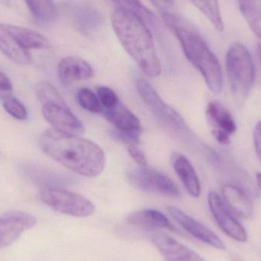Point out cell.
Returning <instances> with one entry per match:
<instances>
[{"label":"cell","instance_id":"cell-1","mask_svg":"<svg viewBox=\"0 0 261 261\" xmlns=\"http://www.w3.org/2000/svg\"><path fill=\"white\" fill-rule=\"evenodd\" d=\"M39 143L45 154L76 174L96 177L105 168L103 150L93 141L82 136L52 128L41 134Z\"/></svg>","mask_w":261,"mask_h":261},{"label":"cell","instance_id":"cell-2","mask_svg":"<svg viewBox=\"0 0 261 261\" xmlns=\"http://www.w3.org/2000/svg\"><path fill=\"white\" fill-rule=\"evenodd\" d=\"M112 26L118 39L143 72L150 78L161 73L150 29L133 11L116 6L112 14Z\"/></svg>","mask_w":261,"mask_h":261},{"label":"cell","instance_id":"cell-3","mask_svg":"<svg viewBox=\"0 0 261 261\" xmlns=\"http://www.w3.org/2000/svg\"><path fill=\"white\" fill-rule=\"evenodd\" d=\"M163 19L180 42L187 59L200 72L213 93H219L223 85L220 64L205 40L182 17L173 12H162Z\"/></svg>","mask_w":261,"mask_h":261},{"label":"cell","instance_id":"cell-4","mask_svg":"<svg viewBox=\"0 0 261 261\" xmlns=\"http://www.w3.org/2000/svg\"><path fill=\"white\" fill-rule=\"evenodd\" d=\"M35 93L42 104L44 119L53 129L72 135L82 134V122L71 111L56 87L47 81H41L35 86Z\"/></svg>","mask_w":261,"mask_h":261},{"label":"cell","instance_id":"cell-5","mask_svg":"<svg viewBox=\"0 0 261 261\" xmlns=\"http://www.w3.org/2000/svg\"><path fill=\"white\" fill-rule=\"evenodd\" d=\"M226 72L231 89L239 98L248 96L255 80V67L248 49L234 43L226 55Z\"/></svg>","mask_w":261,"mask_h":261},{"label":"cell","instance_id":"cell-6","mask_svg":"<svg viewBox=\"0 0 261 261\" xmlns=\"http://www.w3.org/2000/svg\"><path fill=\"white\" fill-rule=\"evenodd\" d=\"M40 199L55 211L73 217H88L96 210L94 204L82 195L59 186L43 187Z\"/></svg>","mask_w":261,"mask_h":261},{"label":"cell","instance_id":"cell-7","mask_svg":"<svg viewBox=\"0 0 261 261\" xmlns=\"http://www.w3.org/2000/svg\"><path fill=\"white\" fill-rule=\"evenodd\" d=\"M127 177L132 186L144 193L172 198L180 197L177 185L168 176L154 169L141 167L128 172Z\"/></svg>","mask_w":261,"mask_h":261},{"label":"cell","instance_id":"cell-8","mask_svg":"<svg viewBox=\"0 0 261 261\" xmlns=\"http://www.w3.org/2000/svg\"><path fill=\"white\" fill-rule=\"evenodd\" d=\"M136 87L141 99L161 121L176 130L186 128L184 118L160 97L146 80L138 79Z\"/></svg>","mask_w":261,"mask_h":261},{"label":"cell","instance_id":"cell-9","mask_svg":"<svg viewBox=\"0 0 261 261\" xmlns=\"http://www.w3.org/2000/svg\"><path fill=\"white\" fill-rule=\"evenodd\" d=\"M208 204L212 215L219 228L228 237L239 242L248 240V234L219 194L211 192L208 195Z\"/></svg>","mask_w":261,"mask_h":261},{"label":"cell","instance_id":"cell-10","mask_svg":"<svg viewBox=\"0 0 261 261\" xmlns=\"http://www.w3.org/2000/svg\"><path fill=\"white\" fill-rule=\"evenodd\" d=\"M207 122L215 139L222 145H228L237 130L236 121L229 110L218 101H211L205 110Z\"/></svg>","mask_w":261,"mask_h":261},{"label":"cell","instance_id":"cell-11","mask_svg":"<svg viewBox=\"0 0 261 261\" xmlns=\"http://www.w3.org/2000/svg\"><path fill=\"white\" fill-rule=\"evenodd\" d=\"M103 113L106 119L118 130V137L128 144H136L141 133V122L129 109L119 102L116 107L104 110Z\"/></svg>","mask_w":261,"mask_h":261},{"label":"cell","instance_id":"cell-12","mask_svg":"<svg viewBox=\"0 0 261 261\" xmlns=\"http://www.w3.org/2000/svg\"><path fill=\"white\" fill-rule=\"evenodd\" d=\"M37 223L35 216L23 211H11L0 217V249L15 242L24 231Z\"/></svg>","mask_w":261,"mask_h":261},{"label":"cell","instance_id":"cell-13","mask_svg":"<svg viewBox=\"0 0 261 261\" xmlns=\"http://www.w3.org/2000/svg\"><path fill=\"white\" fill-rule=\"evenodd\" d=\"M149 238L165 261H205L196 251L164 233L153 231Z\"/></svg>","mask_w":261,"mask_h":261},{"label":"cell","instance_id":"cell-14","mask_svg":"<svg viewBox=\"0 0 261 261\" xmlns=\"http://www.w3.org/2000/svg\"><path fill=\"white\" fill-rule=\"evenodd\" d=\"M169 214L189 234L206 245L219 250H225L223 241L213 231L174 206L167 207Z\"/></svg>","mask_w":261,"mask_h":261},{"label":"cell","instance_id":"cell-15","mask_svg":"<svg viewBox=\"0 0 261 261\" xmlns=\"http://www.w3.org/2000/svg\"><path fill=\"white\" fill-rule=\"evenodd\" d=\"M60 81L64 84L90 79L94 75L93 67L83 58L69 56L60 61L58 67Z\"/></svg>","mask_w":261,"mask_h":261},{"label":"cell","instance_id":"cell-16","mask_svg":"<svg viewBox=\"0 0 261 261\" xmlns=\"http://www.w3.org/2000/svg\"><path fill=\"white\" fill-rule=\"evenodd\" d=\"M130 225L144 230L167 229L177 231L170 219L161 211L154 209H143L135 211L127 217Z\"/></svg>","mask_w":261,"mask_h":261},{"label":"cell","instance_id":"cell-17","mask_svg":"<svg viewBox=\"0 0 261 261\" xmlns=\"http://www.w3.org/2000/svg\"><path fill=\"white\" fill-rule=\"evenodd\" d=\"M224 202L230 210L242 219H248L254 214V206L250 196L234 185H225L222 188Z\"/></svg>","mask_w":261,"mask_h":261},{"label":"cell","instance_id":"cell-18","mask_svg":"<svg viewBox=\"0 0 261 261\" xmlns=\"http://www.w3.org/2000/svg\"><path fill=\"white\" fill-rule=\"evenodd\" d=\"M172 164L187 192L193 197L199 198L201 194L200 181L190 160L184 155L176 153L172 157Z\"/></svg>","mask_w":261,"mask_h":261},{"label":"cell","instance_id":"cell-19","mask_svg":"<svg viewBox=\"0 0 261 261\" xmlns=\"http://www.w3.org/2000/svg\"><path fill=\"white\" fill-rule=\"evenodd\" d=\"M0 51L16 64L26 65L32 62L30 52L23 49L11 35L6 24H0Z\"/></svg>","mask_w":261,"mask_h":261},{"label":"cell","instance_id":"cell-20","mask_svg":"<svg viewBox=\"0 0 261 261\" xmlns=\"http://www.w3.org/2000/svg\"><path fill=\"white\" fill-rule=\"evenodd\" d=\"M6 26L18 44L26 50L50 49L51 47L48 39L32 29L14 25L6 24Z\"/></svg>","mask_w":261,"mask_h":261},{"label":"cell","instance_id":"cell-21","mask_svg":"<svg viewBox=\"0 0 261 261\" xmlns=\"http://www.w3.org/2000/svg\"><path fill=\"white\" fill-rule=\"evenodd\" d=\"M28 9L35 20L42 23H53L58 19V11L56 5L48 0L26 1Z\"/></svg>","mask_w":261,"mask_h":261},{"label":"cell","instance_id":"cell-22","mask_svg":"<svg viewBox=\"0 0 261 261\" xmlns=\"http://www.w3.org/2000/svg\"><path fill=\"white\" fill-rule=\"evenodd\" d=\"M239 9L254 35L261 36V1L239 2Z\"/></svg>","mask_w":261,"mask_h":261},{"label":"cell","instance_id":"cell-23","mask_svg":"<svg viewBox=\"0 0 261 261\" xmlns=\"http://www.w3.org/2000/svg\"><path fill=\"white\" fill-rule=\"evenodd\" d=\"M194 4L211 21L215 29L219 32H223L224 22L221 15L219 3L216 1H193Z\"/></svg>","mask_w":261,"mask_h":261},{"label":"cell","instance_id":"cell-24","mask_svg":"<svg viewBox=\"0 0 261 261\" xmlns=\"http://www.w3.org/2000/svg\"><path fill=\"white\" fill-rule=\"evenodd\" d=\"M77 100L80 105L84 110L91 113H99L102 112L103 107L97 95L87 87H83L78 91Z\"/></svg>","mask_w":261,"mask_h":261},{"label":"cell","instance_id":"cell-25","mask_svg":"<svg viewBox=\"0 0 261 261\" xmlns=\"http://www.w3.org/2000/svg\"><path fill=\"white\" fill-rule=\"evenodd\" d=\"M3 107L6 111L12 117L24 121L27 118L28 113L25 107L16 98H10L3 101Z\"/></svg>","mask_w":261,"mask_h":261},{"label":"cell","instance_id":"cell-26","mask_svg":"<svg viewBox=\"0 0 261 261\" xmlns=\"http://www.w3.org/2000/svg\"><path fill=\"white\" fill-rule=\"evenodd\" d=\"M97 97L104 110L113 108L120 102L116 92L108 87H99L97 89Z\"/></svg>","mask_w":261,"mask_h":261},{"label":"cell","instance_id":"cell-27","mask_svg":"<svg viewBox=\"0 0 261 261\" xmlns=\"http://www.w3.org/2000/svg\"><path fill=\"white\" fill-rule=\"evenodd\" d=\"M128 152L130 157L136 162L140 167H148L145 155L144 154L141 149L138 148L135 144H130L128 146Z\"/></svg>","mask_w":261,"mask_h":261},{"label":"cell","instance_id":"cell-28","mask_svg":"<svg viewBox=\"0 0 261 261\" xmlns=\"http://www.w3.org/2000/svg\"><path fill=\"white\" fill-rule=\"evenodd\" d=\"M12 92V82L3 72H0V99L5 101L10 98Z\"/></svg>","mask_w":261,"mask_h":261},{"label":"cell","instance_id":"cell-29","mask_svg":"<svg viewBox=\"0 0 261 261\" xmlns=\"http://www.w3.org/2000/svg\"><path fill=\"white\" fill-rule=\"evenodd\" d=\"M253 138H254L256 154H257V158L261 162V121L257 123V125L254 127Z\"/></svg>","mask_w":261,"mask_h":261},{"label":"cell","instance_id":"cell-30","mask_svg":"<svg viewBox=\"0 0 261 261\" xmlns=\"http://www.w3.org/2000/svg\"><path fill=\"white\" fill-rule=\"evenodd\" d=\"M257 52H258V56L261 62V36L258 38V44H257Z\"/></svg>","mask_w":261,"mask_h":261},{"label":"cell","instance_id":"cell-31","mask_svg":"<svg viewBox=\"0 0 261 261\" xmlns=\"http://www.w3.org/2000/svg\"><path fill=\"white\" fill-rule=\"evenodd\" d=\"M256 179H257V183L261 191V173H257V175H256Z\"/></svg>","mask_w":261,"mask_h":261}]
</instances>
